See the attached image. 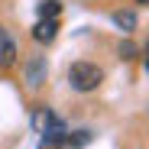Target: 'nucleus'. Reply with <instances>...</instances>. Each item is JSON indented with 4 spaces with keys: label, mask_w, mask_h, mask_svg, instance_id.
Returning a JSON list of instances; mask_svg holds the SVG:
<instances>
[{
    "label": "nucleus",
    "mask_w": 149,
    "mask_h": 149,
    "mask_svg": "<svg viewBox=\"0 0 149 149\" xmlns=\"http://www.w3.org/2000/svg\"><path fill=\"white\" fill-rule=\"evenodd\" d=\"M101 81H104V71L94 62H74L68 68V84L74 91H94V88H101Z\"/></svg>",
    "instance_id": "1"
},
{
    "label": "nucleus",
    "mask_w": 149,
    "mask_h": 149,
    "mask_svg": "<svg viewBox=\"0 0 149 149\" xmlns=\"http://www.w3.org/2000/svg\"><path fill=\"white\" fill-rule=\"evenodd\" d=\"M65 136H68V133H65V123H62L58 117H52V120L42 127V149H55V146H62Z\"/></svg>",
    "instance_id": "2"
},
{
    "label": "nucleus",
    "mask_w": 149,
    "mask_h": 149,
    "mask_svg": "<svg viewBox=\"0 0 149 149\" xmlns=\"http://www.w3.org/2000/svg\"><path fill=\"white\" fill-rule=\"evenodd\" d=\"M58 36V19H36V26H33V39L36 42H52Z\"/></svg>",
    "instance_id": "3"
},
{
    "label": "nucleus",
    "mask_w": 149,
    "mask_h": 149,
    "mask_svg": "<svg viewBox=\"0 0 149 149\" xmlns=\"http://www.w3.org/2000/svg\"><path fill=\"white\" fill-rule=\"evenodd\" d=\"M16 62V42L7 29H0V68H10Z\"/></svg>",
    "instance_id": "4"
},
{
    "label": "nucleus",
    "mask_w": 149,
    "mask_h": 149,
    "mask_svg": "<svg viewBox=\"0 0 149 149\" xmlns=\"http://www.w3.org/2000/svg\"><path fill=\"white\" fill-rule=\"evenodd\" d=\"M42 78H45V58H42V55H36V58L26 65V84H29V88H39V84H42Z\"/></svg>",
    "instance_id": "5"
},
{
    "label": "nucleus",
    "mask_w": 149,
    "mask_h": 149,
    "mask_svg": "<svg viewBox=\"0 0 149 149\" xmlns=\"http://www.w3.org/2000/svg\"><path fill=\"white\" fill-rule=\"evenodd\" d=\"M113 23H117L123 33H133V29H136V13H130V10H117V13H113Z\"/></svg>",
    "instance_id": "6"
},
{
    "label": "nucleus",
    "mask_w": 149,
    "mask_h": 149,
    "mask_svg": "<svg viewBox=\"0 0 149 149\" xmlns=\"http://www.w3.org/2000/svg\"><path fill=\"white\" fill-rule=\"evenodd\" d=\"M58 13H62L58 0H42L39 3V19H58Z\"/></svg>",
    "instance_id": "7"
},
{
    "label": "nucleus",
    "mask_w": 149,
    "mask_h": 149,
    "mask_svg": "<svg viewBox=\"0 0 149 149\" xmlns=\"http://www.w3.org/2000/svg\"><path fill=\"white\" fill-rule=\"evenodd\" d=\"M65 139H68V146H71V149H81V146H88V143H91V133H88V130H81V133L65 136Z\"/></svg>",
    "instance_id": "8"
},
{
    "label": "nucleus",
    "mask_w": 149,
    "mask_h": 149,
    "mask_svg": "<svg viewBox=\"0 0 149 149\" xmlns=\"http://www.w3.org/2000/svg\"><path fill=\"white\" fill-rule=\"evenodd\" d=\"M120 55L123 58H136V45L133 42H120Z\"/></svg>",
    "instance_id": "9"
},
{
    "label": "nucleus",
    "mask_w": 149,
    "mask_h": 149,
    "mask_svg": "<svg viewBox=\"0 0 149 149\" xmlns=\"http://www.w3.org/2000/svg\"><path fill=\"white\" fill-rule=\"evenodd\" d=\"M146 71H149V55H146Z\"/></svg>",
    "instance_id": "10"
},
{
    "label": "nucleus",
    "mask_w": 149,
    "mask_h": 149,
    "mask_svg": "<svg viewBox=\"0 0 149 149\" xmlns=\"http://www.w3.org/2000/svg\"><path fill=\"white\" fill-rule=\"evenodd\" d=\"M139 3H146V7H149V0H139Z\"/></svg>",
    "instance_id": "11"
},
{
    "label": "nucleus",
    "mask_w": 149,
    "mask_h": 149,
    "mask_svg": "<svg viewBox=\"0 0 149 149\" xmlns=\"http://www.w3.org/2000/svg\"><path fill=\"white\" fill-rule=\"evenodd\" d=\"M146 55H149V52H146Z\"/></svg>",
    "instance_id": "12"
}]
</instances>
